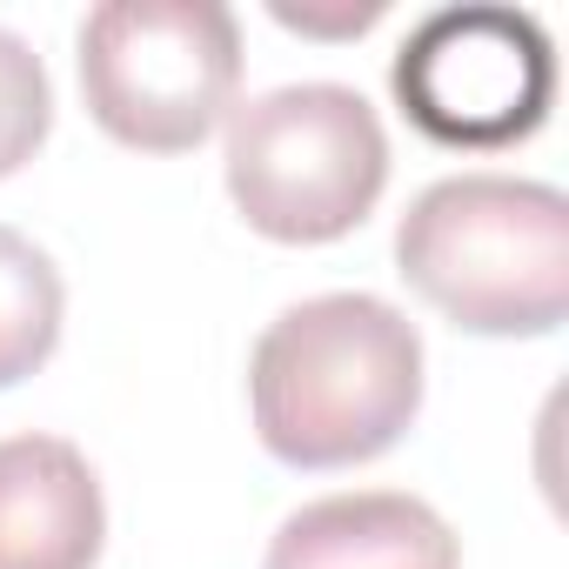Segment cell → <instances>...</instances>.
Masks as SVG:
<instances>
[{"label": "cell", "instance_id": "cell-1", "mask_svg": "<svg viewBox=\"0 0 569 569\" xmlns=\"http://www.w3.org/2000/svg\"><path fill=\"white\" fill-rule=\"evenodd\" d=\"M248 409L261 449L289 469L369 462L422 409V336L382 296H309L261 329Z\"/></svg>", "mask_w": 569, "mask_h": 569}, {"label": "cell", "instance_id": "cell-2", "mask_svg": "<svg viewBox=\"0 0 569 569\" xmlns=\"http://www.w3.org/2000/svg\"><path fill=\"white\" fill-rule=\"evenodd\" d=\"M396 268L469 336H549L569 316V201L522 174H449L409 201Z\"/></svg>", "mask_w": 569, "mask_h": 569}, {"label": "cell", "instance_id": "cell-3", "mask_svg": "<svg viewBox=\"0 0 569 569\" xmlns=\"http://www.w3.org/2000/svg\"><path fill=\"white\" fill-rule=\"evenodd\" d=\"M389 188V134L342 81L254 94L228 114V194L268 241L316 248L369 221Z\"/></svg>", "mask_w": 569, "mask_h": 569}, {"label": "cell", "instance_id": "cell-4", "mask_svg": "<svg viewBox=\"0 0 569 569\" xmlns=\"http://www.w3.org/2000/svg\"><path fill=\"white\" fill-rule=\"evenodd\" d=\"M241 88V28L221 0H108L81 21V94L101 134L141 154H188Z\"/></svg>", "mask_w": 569, "mask_h": 569}, {"label": "cell", "instance_id": "cell-5", "mask_svg": "<svg viewBox=\"0 0 569 569\" xmlns=\"http://www.w3.org/2000/svg\"><path fill=\"white\" fill-rule=\"evenodd\" d=\"M556 54L522 8H442L396 54L402 114L442 148H516L542 128Z\"/></svg>", "mask_w": 569, "mask_h": 569}, {"label": "cell", "instance_id": "cell-6", "mask_svg": "<svg viewBox=\"0 0 569 569\" xmlns=\"http://www.w3.org/2000/svg\"><path fill=\"white\" fill-rule=\"evenodd\" d=\"M108 536L101 482L61 436L0 442V569H94Z\"/></svg>", "mask_w": 569, "mask_h": 569}, {"label": "cell", "instance_id": "cell-7", "mask_svg": "<svg viewBox=\"0 0 569 569\" xmlns=\"http://www.w3.org/2000/svg\"><path fill=\"white\" fill-rule=\"evenodd\" d=\"M261 569H462V549L422 496L349 489L302 502L274 529Z\"/></svg>", "mask_w": 569, "mask_h": 569}, {"label": "cell", "instance_id": "cell-8", "mask_svg": "<svg viewBox=\"0 0 569 569\" xmlns=\"http://www.w3.org/2000/svg\"><path fill=\"white\" fill-rule=\"evenodd\" d=\"M61 316H68L61 268L21 228H0V389L28 382L54 356Z\"/></svg>", "mask_w": 569, "mask_h": 569}, {"label": "cell", "instance_id": "cell-9", "mask_svg": "<svg viewBox=\"0 0 569 569\" xmlns=\"http://www.w3.org/2000/svg\"><path fill=\"white\" fill-rule=\"evenodd\" d=\"M48 128H54L48 68H41V54H34L21 34L0 28V181L41 154Z\"/></svg>", "mask_w": 569, "mask_h": 569}, {"label": "cell", "instance_id": "cell-10", "mask_svg": "<svg viewBox=\"0 0 569 569\" xmlns=\"http://www.w3.org/2000/svg\"><path fill=\"white\" fill-rule=\"evenodd\" d=\"M281 28H296V34H362V28H376L382 21V0H362V8H342V14H316V8H289V0H274L268 8Z\"/></svg>", "mask_w": 569, "mask_h": 569}]
</instances>
